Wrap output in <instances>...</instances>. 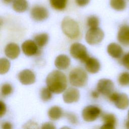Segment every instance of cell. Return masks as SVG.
I'll list each match as a JSON object with an SVG mask.
<instances>
[{
  "label": "cell",
  "instance_id": "5bb4252c",
  "mask_svg": "<svg viewBox=\"0 0 129 129\" xmlns=\"http://www.w3.org/2000/svg\"><path fill=\"white\" fill-rule=\"evenodd\" d=\"M102 119L104 123L100 127L102 129H114L116 124L115 116L112 113H105L102 115Z\"/></svg>",
  "mask_w": 129,
  "mask_h": 129
},
{
  "label": "cell",
  "instance_id": "603a6c76",
  "mask_svg": "<svg viewBox=\"0 0 129 129\" xmlns=\"http://www.w3.org/2000/svg\"><path fill=\"white\" fill-rule=\"evenodd\" d=\"M52 7L57 10H63L67 5V0H49Z\"/></svg>",
  "mask_w": 129,
  "mask_h": 129
},
{
  "label": "cell",
  "instance_id": "484cf974",
  "mask_svg": "<svg viewBox=\"0 0 129 129\" xmlns=\"http://www.w3.org/2000/svg\"><path fill=\"white\" fill-rule=\"evenodd\" d=\"M51 91L47 87L43 88L40 91V97L43 101H48L52 98Z\"/></svg>",
  "mask_w": 129,
  "mask_h": 129
},
{
  "label": "cell",
  "instance_id": "836d02e7",
  "mask_svg": "<svg viewBox=\"0 0 129 129\" xmlns=\"http://www.w3.org/2000/svg\"><path fill=\"white\" fill-rule=\"evenodd\" d=\"M2 128L5 129H11L12 128V124L9 122H3L2 124Z\"/></svg>",
  "mask_w": 129,
  "mask_h": 129
},
{
  "label": "cell",
  "instance_id": "d6a6232c",
  "mask_svg": "<svg viewBox=\"0 0 129 129\" xmlns=\"http://www.w3.org/2000/svg\"><path fill=\"white\" fill-rule=\"evenodd\" d=\"M42 128H55V127L50 122H45L42 124Z\"/></svg>",
  "mask_w": 129,
  "mask_h": 129
},
{
  "label": "cell",
  "instance_id": "5b68a950",
  "mask_svg": "<svg viewBox=\"0 0 129 129\" xmlns=\"http://www.w3.org/2000/svg\"><path fill=\"white\" fill-rule=\"evenodd\" d=\"M104 36L103 31L99 28H92L88 30L86 34V42L90 45H95L102 41Z\"/></svg>",
  "mask_w": 129,
  "mask_h": 129
},
{
  "label": "cell",
  "instance_id": "ba28073f",
  "mask_svg": "<svg viewBox=\"0 0 129 129\" xmlns=\"http://www.w3.org/2000/svg\"><path fill=\"white\" fill-rule=\"evenodd\" d=\"M97 89L101 94L108 96L113 92L114 84L110 79H102L99 80L97 83Z\"/></svg>",
  "mask_w": 129,
  "mask_h": 129
},
{
  "label": "cell",
  "instance_id": "6da1fadb",
  "mask_svg": "<svg viewBox=\"0 0 129 129\" xmlns=\"http://www.w3.org/2000/svg\"><path fill=\"white\" fill-rule=\"evenodd\" d=\"M46 83L47 87L55 94L63 92L67 87L66 75L58 70H54L50 73L46 77Z\"/></svg>",
  "mask_w": 129,
  "mask_h": 129
},
{
  "label": "cell",
  "instance_id": "3957f363",
  "mask_svg": "<svg viewBox=\"0 0 129 129\" xmlns=\"http://www.w3.org/2000/svg\"><path fill=\"white\" fill-rule=\"evenodd\" d=\"M69 81L71 84L75 87H83L87 82V74L82 68H75L72 70L70 73Z\"/></svg>",
  "mask_w": 129,
  "mask_h": 129
},
{
  "label": "cell",
  "instance_id": "ac0fdd59",
  "mask_svg": "<svg viewBox=\"0 0 129 129\" xmlns=\"http://www.w3.org/2000/svg\"><path fill=\"white\" fill-rule=\"evenodd\" d=\"M70 58L67 55L60 54L56 57L54 61L55 66L59 70H66L70 64Z\"/></svg>",
  "mask_w": 129,
  "mask_h": 129
},
{
  "label": "cell",
  "instance_id": "30bf717a",
  "mask_svg": "<svg viewBox=\"0 0 129 129\" xmlns=\"http://www.w3.org/2000/svg\"><path fill=\"white\" fill-rule=\"evenodd\" d=\"M63 100L67 103H72L77 102L80 98L79 91L75 88L70 87L63 93Z\"/></svg>",
  "mask_w": 129,
  "mask_h": 129
},
{
  "label": "cell",
  "instance_id": "4dcf8cb0",
  "mask_svg": "<svg viewBox=\"0 0 129 129\" xmlns=\"http://www.w3.org/2000/svg\"><path fill=\"white\" fill-rule=\"evenodd\" d=\"M7 110V108L5 104L2 101H1V112H0V116L2 117L3 115H5Z\"/></svg>",
  "mask_w": 129,
  "mask_h": 129
},
{
  "label": "cell",
  "instance_id": "44dd1931",
  "mask_svg": "<svg viewBox=\"0 0 129 129\" xmlns=\"http://www.w3.org/2000/svg\"><path fill=\"white\" fill-rule=\"evenodd\" d=\"M110 5L112 8L117 11L124 10L126 7L125 0H110Z\"/></svg>",
  "mask_w": 129,
  "mask_h": 129
},
{
  "label": "cell",
  "instance_id": "83f0119b",
  "mask_svg": "<svg viewBox=\"0 0 129 129\" xmlns=\"http://www.w3.org/2000/svg\"><path fill=\"white\" fill-rule=\"evenodd\" d=\"M12 92L13 88L10 84L8 83H6L2 86L1 93L4 96L9 95L12 93Z\"/></svg>",
  "mask_w": 129,
  "mask_h": 129
},
{
  "label": "cell",
  "instance_id": "f546056e",
  "mask_svg": "<svg viewBox=\"0 0 129 129\" xmlns=\"http://www.w3.org/2000/svg\"><path fill=\"white\" fill-rule=\"evenodd\" d=\"M66 117L68 120L73 124H76L77 122V118L75 115L72 113H67Z\"/></svg>",
  "mask_w": 129,
  "mask_h": 129
},
{
  "label": "cell",
  "instance_id": "7a4b0ae2",
  "mask_svg": "<svg viewBox=\"0 0 129 129\" xmlns=\"http://www.w3.org/2000/svg\"><path fill=\"white\" fill-rule=\"evenodd\" d=\"M61 26L63 33L70 38L75 39L80 36V30L79 24L70 17H65L62 21Z\"/></svg>",
  "mask_w": 129,
  "mask_h": 129
},
{
  "label": "cell",
  "instance_id": "74e56055",
  "mask_svg": "<svg viewBox=\"0 0 129 129\" xmlns=\"http://www.w3.org/2000/svg\"><path fill=\"white\" fill-rule=\"evenodd\" d=\"M128 120H129V110L128 111Z\"/></svg>",
  "mask_w": 129,
  "mask_h": 129
},
{
  "label": "cell",
  "instance_id": "9c48e42d",
  "mask_svg": "<svg viewBox=\"0 0 129 129\" xmlns=\"http://www.w3.org/2000/svg\"><path fill=\"white\" fill-rule=\"evenodd\" d=\"M30 14L32 18L36 21H42L46 20L49 15L47 10L42 6H34L31 10Z\"/></svg>",
  "mask_w": 129,
  "mask_h": 129
},
{
  "label": "cell",
  "instance_id": "ffe728a7",
  "mask_svg": "<svg viewBox=\"0 0 129 129\" xmlns=\"http://www.w3.org/2000/svg\"><path fill=\"white\" fill-rule=\"evenodd\" d=\"M28 8V4L26 0H14L13 8L17 12L23 13Z\"/></svg>",
  "mask_w": 129,
  "mask_h": 129
},
{
  "label": "cell",
  "instance_id": "f1b7e54d",
  "mask_svg": "<svg viewBox=\"0 0 129 129\" xmlns=\"http://www.w3.org/2000/svg\"><path fill=\"white\" fill-rule=\"evenodd\" d=\"M121 63L129 70V52L125 54L120 59Z\"/></svg>",
  "mask_w": 129,
  "mask_h": 129
},
{
  "label": "cell",
  "instance_id": "e575fe53",
  "mask_svg": "<svg viewBox=\"0 0 129 129\" xmlns=\"http://www.w3.org/2000/svg\"><path fill=\"white\" fill-rule=\"evenodd\" d=\"M91 95L92 96L93 98H97L99 97V92H98V91L97 90V91H93L91 93Z\"/></svg>",
  "mask_w": 129,
  "mask_h": 129
},
{
  "label": "cell",
  "instance_id": "d4e9b609",
  "mask_svg": "<svg viewBox=\"0 0 129 129\" xmlns=\"http://www.w3.org/2000/svg\"><path fill=\"white\" fill-rule=\"evenodd\" d=\"M118 82L122 86L129 85V73L124 72L121 73L118 76Z\"/></svg>",
  "mask_w": 129,
  "mask_h": 129
},
{
  "label": "cell",
  "instance_id": "2e32d148",
  "mask_svg": "<svg viewBox=\"0 0 129 129\" xmlns=\"http://www.w3.org/2000/svg\"><path fill=\"white\" fill-rule=\"evenodd\" d=\"M108 53L113 58H121L123 51L121 46L116 43H111L107 48Z\"/></svg>",
  "mask_w": 129,
  "mask_h": 129
},
{
  "label": "cell",
  "instance_id": "4fadbf2b",
  "mask_svg": "<svg viewBox=\"0 0 129 129\" xmlns=\"http://www.w3.org/2000/svg\"><path fill=\"white\" fill-rule=\"evenodd\" d=\"M37 46L35 41L31 40H27L22 43L21 48L25 55L27 56H32L37 52Z\"/></svg>",
  "mask_w": 129,
  "mask_h": 129
},
{
  "label": "cell",
  "instance_id": "cb8c5ba5",
  "mask_svg": "<svg viewBox=\"0 0 129 129\" xmlns=\"http://www.w3.org/2000/svg\"><path fill=\"white\" fill-rule=\"evenodd\" d=\"M10 62L7 58H2L0 59V74H5L8 72L10 68Z\"/></svg>",
  "mask_w": 129,
  "mask_h": 129
},
{
  "label": "cell",
  "instance_id": "d6986e66",
  "mask_svg": "<svg viewBox=\"0 0 129 129\" xmlns=\"http://www.w3.org/2000/svg\"><path fill=\"white\" fill-rule=\"evenodd\" d=\"M62 109L57 106L51 107L48 111V117L52 120L59 119L62 116Z\"/></svg>",
  "mask_w": 129,
  "mask_h": 129
},
{
  "label": "cell",
  "instance_id": "52a82bcc",
  "mask_svg": "<svg viewBox=\"0 0 129 129\" xmlns=\"http://www.w3.org/2000/svg\"><path fill=\"white\" fill-rule=\"evenodd\" d=\"M101 113L100 109L94 105H89L85 107L82 111L83 119L87 122H92L95 120Z\"/></svg>",
  "mask_w": 129,
  "mask_h": 129
},
{
  "label": "cell",
  "instance_id": "7c38bea8",
  "mask_svg": "<svg viewBox=\"0 0 129 129\" xmlns=\"http://www.w3.org/2000/svg\"><path fill=\"white\" fill-rule=\"evenodd\" d=\"M18 78L20 82L25 85L32 84L35 81L34 74L28 69H25L20 72L18 74Z\"/></svg>",
  "mask_w": 129,
  "mask_h": 129
},
{
  "label": "cell",
  "instance_id": "1f68e13d",
  "mask_svg": "<svg viewBox=\"0 0 129 129\" xmlns=\"http://www.w3.org/2000/svg\"><path fill=\"white\" fill-rule=\"evenodd\" d=\"M76 4L80 6V7H84L88 5L90 0H75Z\"/></svg>",
  "mask_w": 129,
  "mask_h": 129
},
{
  "label": "cell",
  "instance_id": "7402d4cb",
  "mask_svg": "<svg viewBox=\"0 0 129 129\" xmlns=\"http://www.w3.org/2000/svg\"><path fill=\"white\" fill-rule=\"evenodd\" d=\"M34 40L38 46L42 47L47 43L48 35L45 33L38 34L35 37Z\"/></svg>",
  "mask_w": 129,
  "mask_h": 129
},
{
  "label": "cell",
  "instance_id": "277c9868",
  "mask_svg": "<svg viewBox=\"0 0 129 129\" xmlns=\"http://www.w3.org/2000/svg\"><path fill=\"white\" fill-rule=\"evenodd\" d=\"M70 52L74 58L84 63L89 57L87 54L86 47L80 43L76 42L72 44L70 47Z\"/></svg>",
  "mask_w": 129,
  "mask_h": 129
},
{
  "label": "cell",
  "instance_id": "4316f807",
  "mask_svg": "<svg viewBox=\"0 0 129 129\" xmlns=\"http://www.w3.org/2000/svg\"><path fill=\"white\" fill-rule=\"evenodd\" d=\"M87 25L90 28L98 27L99 24V20L97 17L95 16H90L89 17L87 20Z\"/></svg>",
  "mask_w": 129,
  "mask_h": 129
},
{
  "label": "cell",
  "instance_id": "d590c367",
  "mask_svg": "<svg viewBox=\"0 0 129 129\" xmlns=\"http://www.w3.org/2000/svg\"><path fill=\"white\" fill-rule=\"evenodd\" d=\"M12 1H13V0H3V2H4V3H5V4H10L11 2H12Z\"/></svg>",
  "mask_w": 129,
  "mask_h": 129
},
{
  "label": "cell",
  "instance_id": "8992f818",
  "mask_svg": "<svg viewBox=\"0 0 129 129\" xmlns=\"http://www.w3.org/2000/svg\"><path fill=\"white\" fill-rule=\"evenodd\" d=\"M108 97L109 99L113 102L118 109H125L129 106V98L124 93L113 92Z\"/></svg>",
  "mask_w": 129,
  "mask_h": 129
},
{
  "label": "cell",
  "instance_id": "9a60e30c",
  "mask_svg": "<svg viewBox=\"0 0 129 129\" xmlns=\"http://www.w3.org/2000/svg\"><path fill=\"white\" fill-rule=\"evenodd\" d=\"M5 54L10 59H15L20 53L19 46L15 43H10L7 45L5 49Z\"/></svg>",
  "mask_w": 129,
  "mask_h": 129
},
{
  "label": "cell",
  "instance_id": "8fae6325",
  "mask_svg": "<svg viewBox=\"0 0 129 129\" xmlns=\"http://www.w3.org/2000/svg\"><path fill=\"white\" fill-rule=\"evenodd\" d=\"M117 38L118 41L123 46H129V25L124 24L120 27Z\"/></svg>",
  "mask_w": 129,
  "mask_h": 129
},
{
  "label": "cell",
  "instance_id": "8d00e7d4",
  "mask_svg": "<svg viewBox=\"0 0 129 129\" xmlns=\"http://www.w3.org/2000/svg\"><path fill=\"white\" fill-rule=\"evenodd\" d=\"M125 127H126V128H129V120H127V121L125 122Z\"/></svg>",
  "mask_w": 129,
  "mask_h": 129
},
{
  "label": "cell",
  "instance_id": "e0dca14e",
  "mask_svg": "<svg viewBox=\"0 0 129 129\" xmlns=\"http://www.w3.org/2000/svg\"><path fill=\"white\" fill-rule=\"evenodd\" d=\"M85 63L86 70L91 74H95L100 70V63L95 58L89 57Z\"/></svg>",
  "mask_w": 129,
  "mask_h": 129
}]
</instances>
